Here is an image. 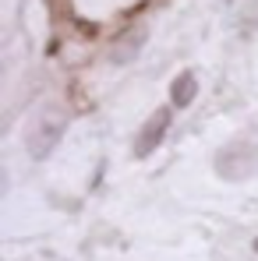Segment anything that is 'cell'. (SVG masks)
I'll use <instances>...</instances> for the list:
<instances>
[{"label":"cell","instance_id":"6da1fadb","mask_svg":"<svg viewBox=\"0 0 258 261\" xmlns=\"http://www.w3.org/2000/svg\"><path fill=\"white\" fill-rule=\"evenodd\" d=\"M213 170L219 180H230V184H244L258 173V141L251 138H233L226 141L213 159Z\"/></svg>","mask_w":258,"mask_h":261},{"label":"cell","instance_id":"7a4b0ae2","mask_svg":"<svg viewBox=\"0 0 258 261\" xmlns=\"http://www.w3.org/2000/svg\"><path fill=\"white\" fill-rule=\"evenodd\" d=\"M64 130H67V113H60V110H46L43 117L32 124L29 138H25L32 159H50V152H57Z\"/></svg>","mask_w":258,"mask_h":261},{"label":"cell","instance_id":"3957f363","mask_svg":"<svg viewBox=\"0 0 258 261\" xmlns=\"http://www.w3.org/2000/svg\"><path fill=\"white\" fill-rule=\"evenodd\" d=\"M170 124H173V106H159V110H152L149 120L142 124V130H138V138H134L131 155H134V159H149V155L163 145V138H167Z\"/></svg>","mask_w":258,"mask_h":261},{"label":"cell","instance_id":"277c9868","mask_svg":"<svg viewBox=\"0 0 258 261\" xmlns=\"http://www.w3.org/2000/svg\"><path fill=\"white\" fill-rule=\"evenodd\" d=\"M145 39H149V32H145V25H131V29H124L113 43H110V64H131L138 53H142V46H145Z\"/></svg>","mask_w":258,"mask_h":261},{"label":"cell","instance_id":"5b68a950","mask_svg":"<svg viewBox=\"0 0 258 261\" xmlns=\"http://www.w3.org/2000/svg\"><path fill=\"white\" fill-rule=\"evenodd\" d=\"M195 95H198V74L184 67V71L170 82V106L173 110H184V106L195 102Z\"/></svg>","mask_w":258,"mask_h":261}]
</instances>
